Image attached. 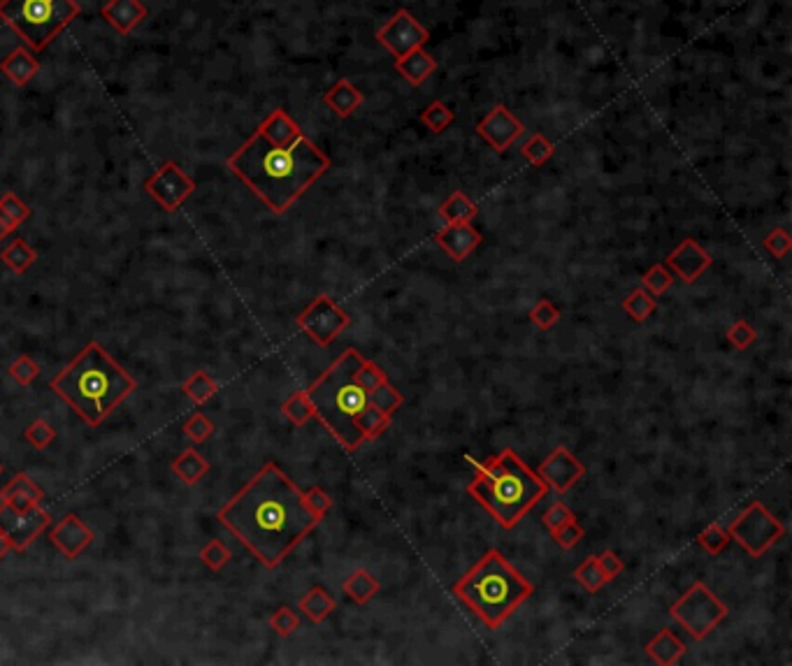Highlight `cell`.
<instances>
[{
  "label": "cell",
  "mask_w": 792,
  "mask_h": 666,
  "mask_svg": "<svg viewBox=\"0 0 792 666\" xmlns=\"http://www.w3.org/2000/svg\"><path fill=\"white\" fill-rule=\"evenodd\" d=\"M728 339H730V344H734V346L744 351V348H748L753 342H755L757 332L753 330L751 325L746 323V321H737V323H734L732 328L728 330Z\"/></svg>",
  "instance_id": "obj_52"
},
{
  "label": "cell",
  "mask_w": 792,
  "mask_h": 666,
  "mask_svg": "<svg viewBox=\"0 0 792 666\" xmlns=\"http://www.w3.org/2000/svg\"><path fill=\"white\" fill-rule=\"evenodd\" d=\"M420 121L432 130V133H444V130L449 128L453 124V112H451L449 107L444 105V102H432L428 105V110L420 114Z\"/></svg>",
  "instance_id": "obj_45"
},
{
  "label": "cell",
  "mask_w": 792,
  "mask_h": 666,
  "mask_svg": "<svg viewBox=\"0 0 792 666\" xmlns=\"http://www.w3.org/2000/svg\"><path fill=\"white\" fill-rule=\"evenodd\" d=\"M323 102L331 107L332 112L338 114V117L347 118V117H351L355 110H358V105L363 102V93L355 89L351 82H347V79H339V82L323 95Z\"/></svg>",
  "instance_id": "obj_26"
},
{
  "label": "cell",
  "mask_w": 792,
  "mask_h": 666,
  "mask_svg": "<svg viewBox=\"0 0 792 666\" xmlns=\"http://www.w3.org/2000/svg\"><path fill=\"white\" fill-rule=\"evenodd\" d=\"M377 40L388 49L396 59L407 56L414 49H423L430 42V33L426 26H420L414 14L407 10H397L393 19H388L377 33Z\"/></svg>",
  "instance_id": "obj_13"
},
{
  "label": "cell",
  "mask_w": 792,
  "mask_h": 666,
  "mask_svg": "<svg viewBox=\"0 0 792 666\" xmlns=\"http://www.w3.org/2000/svg\"><path fill=\"white\" fill-rule=\"evenodd\" d=\"M0 72L17 86H26L30 79L40 72V61L29 52V49L19 47L10 56L0 61Z\"/></svg>",
  "instance_id": "obj_20"
},
{
  "label": "cell",
  "mask_w": 792,
  "mask_h": 666,
  "mask_svg": "<svg viewBox=\"0 0 792 666\" xmlns=\"http://www.w3.org/2000/svg\"><path fill=\"white\" fill-rule=\"evenodd\" d=\"M530 321L537 325L539 330H551L553 325H558L560 321V309L556 305H551L549 300H539L533 309H530Z\"/></svg>",
  "instance_id": "obj_47"
},
{
  "label": "cell",
  "mask_w": 792,
  "mask_h": 666,
  "mask_svg": "<svg viewBox=\"0 0 792 666\" xmlns=\"http://www.w3.org/2000/svg\"><path fill=\"white\" fill-rule=\"evenodd\" d=\"M79 12L78 0H0V21L36 52L63 33Z\"/></svg>",
  "instance_id": "obj_7"
},
{
  "label": "cell",
  "mask_w": 792,
  "mask_h": 666,
  "mask_svg": "<svg viewBox=\"0 0 792 666\" xmlns=\"http://www.w3.org/2000/svg\"><path fill=\"white\" fill-rule=\"evenodd\" d=\"M641 281H644V288L649 290L653 297H660V295H665L669 288H672V283H674V274H672V272H669L665 265L656 263L653 267H649V272H646Z\"/></svg>",
  "instance_id": "obj_38"
},
{
  "label": "cell",
  "mask_w": 792,
  "mask_h": 666,
  "mask_svg": "<svg viewBox=\"0 0 792 666\" xmlns=\"http://www.w3.org/2000/svg\"><path fill=\"white\" fill-rule=\"evenodd\" d=\"M101 14L118 36H130L147 19V7L143 0H107Z\"/></svg>",
  "instance_id": "obj_19"
},
{
  "label": "cell",
  "mask_w": 792,
  "mask_h": 666,
  "mask_svg": "<svg viewBox=\"0 0 792 666\" xmlns=\"http://www.w3.org/2000/svg\"><path fill=\"white\" fill-rule=\"evenodd\" d=\"M523 124L509 112L504 105H495L491 112L486 114L477 124V133L491 144L495 151H507L520 135H523Z\"/></svg>",
  "instance_id": "obj_15"
},
{
  "label": "cell",
  "mask_w": 792,
  "mask_h": 666,
  "mask_svg": "<svg viewBox=\"0 0 792 666\" xmlns=\"http://www.w3.org/2000/svg\"><path fill=\"white\" fill-rule=\"evenodd\" d=\"M94 539V530L75 513L63 516L49 532V541L65 560H78L79 555L89 548Z\"/></svg>",
  "instance_id": "obj_14"
},
{
  "label": "cell",
  "mask_w": 792,
  "mask_h": 666,
  "mask_svg": "<svg viewBox=\"0 0 792 666\" xmlns=\"http://www.w3.org/2000/svg\"><path fill=\"white\" fill-rule=\"evenodd\" d=\"M363 355L347 348L305 393L314 407V416L328 427L347 451H358L365 443L361 418L374 407L370 393L355 381V370Z\"/></svg>",
  "instance_id": "obj_4"
},
{
  "label": "cell",
  "mask_w": 792,
  "mask_h": 666,
  "mask_svg": "<svg viewBox=\"0 0 792 666\" xmlns=\"http://www.w3.org/2000/svg\"><path fill=\"white\" fill-rule=\"evenodd\" d=\"M172 472H175V476L182 478L184 483L195 485L198 481H202V478L208 476L209 462L205 460L195 449H186L175 458V462H172Z\"/></svg>",
  "instance_id": "obj_27"
},
{
  "label": "cell",
  "mask_w": 792,
  "mask_h": 666,
  "mask_svg": "<svg viewBox=\"0 0 792 666\" xmlns=\"http://www.w3.org/2000/svg\"><path fill=\"white\" fill-rule=\"evenodd\" d=\"M0 260H3L14 274H26V272L33 267V263L37 260V254L36 248L30 247L26 240L17 237V240H12V242H7L5 247H3V251H0Z\"/></svg>",
  "instance_id": "obj_29"
},
{
  "label": "cell",
  "mask_w": 792,
  "mask_h": 666,
  "mask_svg": "<svg viewBox=\"0 0 792 666\" xmlns=\"http://www.w3.org/2000/svg\"><path fill=\"white\" fill-rule=\"evenodd\" d=\"M351 319L349 313L339 307L338 302L328 297V295H319L312 305L302 309V313L298 316V328H300L305 335L316 342L319 346H331L339 335H342L347 328H349Z\"/></svg>",
  "instance_id": "obj_10"
},
{
  "label": "cell",
  "mask_w": 792,
  "mask_h": 666,
  "mask_svg": "<svg viewBox=\"0 0 792 666\" xmlns=\"http://www.w3.org/2000/svg\"><path fill=\"white\" fill-rule=\"evenodd\" d=\"M574 520H576V513H574L569 507H565L562 501H556V504L546 508L544 516H542V523H544L549 532L567 525V523H574Z\"/></svg>",
  "instance_id": "obj_48"
},
{
  "label": "cell",
  "mask_w": 792,
  "mask_h": 666,
  "mask_svg": "<svg viewBox=\"0 0 792 666\" xmlns=\"http://www.w3.org/2000/svg\"><path fill=\"white\" fill-rule=\"evenodd\" d=\"M0 500L10 501V504L17 508H26L33 507V504H40V501L45 500V490H42L29 474L19 472L17 476L3 488Z\"/></svg>",
  "instance_id": "obj_22"
},
{
  "label": "cell",
  "mask_w": 792,
  "mask_h": 666,
  "mask_svg": "<svg viewBox=\"0 0 792 666\" xmlns=\"http://www.w3.org/2000/svg\"><path fill=\"white\" fill-rule=\"evenodd\" d=\"M10 550H12V546H10V541H7V539H5V534L0 532V562H3V557H5V555L10 553Z\"/></svg>",
  "instance_id": "obj_54"
},
{
  "label": "cell",
  "mask_w": 792,
  "mask_h": 666,
  "mask_svg": "<svg viewBox=\"0 0 792 666\" xmlns=\"http://www.w3.org/2000/svg\"><path fill=\"white\" fill-rule=\"evenodd\" d=\"M396 70L400 72L409 84L420 86V84L430 79L432 72L437 70V63H435V59H432L426 49H414V52H409L407 56L396 59Z\"/></svg>",
  "instance_id": "obj_23"
},
{
  "label": "cell",
  "mask_w": 792,
  "mask_h": 666,
  "mask_svg": "<svg viewBox=\"0 0 792 666\" xmlns=\"http://www.w3.org/2000/svg\"><path fill=\"white\" fill-rule=\"evenodd\" d=\"M711 263H714L711 256L706 254L695 240H690V237L683 240V242L667 256V265L672 267V272H674L676 277H681L686 283L698 281L704 272L709 270Z\"/></svg>",
  "instance_id": "obj_17"
},
{
  "label": "cell",
  "mask_w": 792,
  "mask_h": 666,
  "mask_svg": "<svg viewBox=\"0 0 792 666\" xmlns=\"http://www.w3.org/2000/svg\"><path fill=\"white\" fill-rule=\"evenodd\" d=\"M669 613L692 638L702 641L728 618V606L704 583H692L686 595L676 599Z\"/></svg>",
  "instance_id": "obj_8"
},
{
  "label": "cell",
  "mask_w": 792,
  "mask_h": 666,
  "mask_svg": "<svg viewBox=\"0 0 792 666\" xmlns=\"http://www.w3.org/2000/svg\"><path fill=\"white\" fill-rule=\"evenodd\" d=\"M656 297L649 293L646 288H634L633 293L627 295L625 300H623V309L634 323H644L646 319H650L653 313H656Z\"/></svg>",
  "instance_id": "obj_32"
},
{
  "label": "cell",
  "mask_w": 792,
  "mask_h": 666,
  "mask_svg": "<svg viewBox=\"0 0 792 666\" xmlns=\"http://www.w3.org/2000/svg\"><path fill=\"white\" fill-rule=\"evenodd\" d=\"M370 400H372V404L379 409V411H384L386 416H393L397 409L403 407L404 397L386 381V384H381L377 390L370 393Z\"/></svg>",
  "instance_id": "obj_41"
},
{
  "label": "cell",
  "mask_w": 792,
  "mask_h": 666,
  "mask_svg": "<svg viewBox=\"0 0 792 666\" xmlns=\"http://www.w3.org/2000/svg\"><path fill=\"white\" fill-rule=\"evenodd\" d=\"M595 560H598L600 569H602L604 578H607V583H609V581H614V578L621 576L623 569H625L621 562V557H618L616 553H611V550H604V553L595 555Z\"/></svg>",
  "instance_id": "obj_53"
},
{
  "label": "cell",
  "mask_w": 792,
  "mask_h": 666,
  "mask_svg": "<svg viewBox=\"0 0 792 666\" xmlns=\"http://www.w3.org/2000/svg\"><path fill=\"white\" fill-rule=\"evenodd\" d=\"M7 235H10V228H7V225L3 223V221H0V242H3V240H5Z\"/></svg>",
  "instance_id": "obj_55"
},
{
  "label": "cell",
  "mask_w": 792,
  "mask_h": 666,
  "mask_svg": "<svg viewBox=\"0 0 792 666\" xmlns=\"http://www.w3.org/2000/svg\"><path fill=\"white\" fill-rule=\"evenodd\" d=\"M7 374H10L12 381H17L19 386H24L26 388V386H30L37 377H40V365H37L30 355H19L12 365L7 367Z\"/></svg>",
  "instance_id": "obj_43"
},
{
  "label": "cell",
  "mask_w": 792,
  "mask_h": 666,
  "mask_svg": "<svg viewBox=\"0 0 792 666\" xmlns=\"http://www.w3.org/2000/svg\"><path fill=\"white\" fill-rule=\"evenodd\" d=\"M49 525H52V516L40 504L26 508L12 507L10 501L0 504V532L5 534L12 550L21 553L29 548Z\"/></svg>",
  "instance_id": "obj_11"
},
{
  "label": "cell",
  "mask_w": 792,
  "mask_h": 666,
  "mask_svg": "<svg viewBox=\"0 0 792 666\" xmlns=\"http://www.w3.org/2000/svg\"><path fill=\"white\" fill-rule=\"evenodd\" d=\"M764 248H767L769 254L774 256V258H786L792 248L790 235H788L783 228H774V231L764 237Z\"/></svg>",
  "instance_id": "obj_51"
},
{
  "label": "cell",
  "mask_w": 792,
  "mask_h": 666,
  "mask_svg": "<svg viewBox=\"0 0 792 666\" xmlns=\"http://www.w3.org/2000/svg\"><path fill=\"white\" fill-rule=\"evenodd\" d=\"M270 627L277 631L279 637H290L293 631L300 629V615L290 606H279L270 618Z\"/></svg>",
  "instance_id": "obj_46"
},
{
  "label": "cell",
  "mask_w": 792,
  "mask_h": 666,
  "mask_svg": "<svg viewBox=\"0 0 792 666\" xmlns=\"http://www.w3.org/2000/svg\"><path fill=\"white\" fill-rule=\"evenodd\" d=\"M435 242L455 260L462 263L481 244V232L472 223H449L437 232Z\"/></svg>",
  "instance_id": "obj_18"
},
{
  "label": "cell",
  "mask_w": 792,
  "mask_h": 666,
  "mask_svg": "<svg viewBox=\"0 0 792 666\" xmlns=\"http://www.w3.org/2000/svg\"><path fill=\"white\" fill-rule=\"evenodd\" d=\"M585 467L581 465L565 446H558L546 455V460L539 465V476L544 478V483L553 488L556 492H567L581 476H584Z\"/></svg>",
  "instance_id": "obj_16"
},
{
  "label": "cell",
  "mask_w": 792,
  "mask_h": 666,
  "mask_svg": "<svg viewBox=\"0 0 792 666\" xmlns=\"http://www.w3.org/2000/svg\"><path fill=\"white\" fill-rule=\"evenodd\" d=\"M546 492L549 485L544 478L535 474L511 449L484 462L468 485V495L479 501L507 530H511Z\"/></svg>",
  "instance_id": "obj_5"
},
{
  "label": "cell",
  "mask_w": 792,
  "mask_h": 666,
  "mask_svg": "<svg viewBox=\"0 0 792 666\" xmlns=\"http://www.w3.org/2000/svg\"><path fill=\"white\" fill-rule=\"evenodd\" d=\"M302 497H305L307 507L312 508V511L316 513L321 520H323L325 513L332 508V497L328 495L323 488H319V485H312V488L305 490V492H302Z\"/></svg>",
  "instance_id": "obj_50"
},
{
  "label": "cell",
  "mask_w": 792,
  "mask_h": 666,
  "mask_svg": "<svg viewBox=\"0 0 792 666\" xmlns=\"http://www.w3.org/2000/svg\"><path fill=\"white\" fill-rule=\"evenodd\" d=\"M282 413H284L286 418H289L293 425L307 423V420L314 416V407L312 402H309L307 393H305V390L293 393V395L282 404Z\"/></svg>",
  "instance_id": "obj_34"
},
{
  "label": "cell",
  "mask_w": 792,
  "mask_h": 666,
  "mask_svg": "<svg viewBox=\"0 0 792 666\" xmlns=\"http://www.w3.org/2000/svg\"><path fill=\"white\" fill-rule=\"evenodd\" d=\"M551 537L556 539V543L560 546V548L572 550V548H576V546L581 543V539H584V530H581L579 523L574 520V523H567V525H562V527H558V530L551 532Z\"/></svg>",
  "instance_id": "obj_49"
},
{
  "label": "cell",
  "mask_w": 792,
  "mask_h": 666,
  "mask_svg": "<svg viewBox=\"0 0 792 666\" xmlns=\"http://www.w3.org/2000/svg\"><path fill=\"white\" fill-rule=\"evenodd\" d=\"M732 537H730L728 530H723L721 525H709L706 530H702L698 534V543L709 555H718L728 548Z\"/></svg>",
  "instance_id": "obj_42"
},
{
  "label": "cell",
  "mask_w": 792,
  "mask_h": 666,
  "mask_svg": "<svg viewBox=\"0 0 792 666\" xmlns=\"http://www.w3.org/2000/svg\"><path fill=\"white\" fill-rule=\"evenodd\" d=\"M228 167L274 214H284L323 177L331 158L305 133L290 144H273L256 130L228 158Z\"/></svg>",
  "instance_id": "obj_2"
},
{
  "label": "cell",
  "mask_w": 792,
  "mask_h": 666,
  "mask_svg": "<svg viewBox=\"0 0 792 666\" xmlns=\"http://www.w3.org/2000/svg\"><path fill=\"white\" fill-rule=\"evenodd\" d=\"M216 520L267 569L282 564L321 523L274 462L260 467L219 508Z\"/></svg>",
  "instance_id": "obj_1"
},
{
  "label": "cell",
  "mask_w": 792,
  "mask_h": 666,
  "mask_svg": "<svg viewBox=\"0 0 792 666\" xmlns=\"http://www.w3.org/2000/svg\"><path fill=\"white\" fill-rule=\"evenodd\" d=\"M298 608H300V613L305 615L309 622L319 625V622H323V620L331 618V613H335L338 602H335V599H332V597L328 595L323 588H321V585H314V588H309L307 592L302 595Z\"/></svg>",
  "instance_id": "obj_25"
},
{
  "label": "cell",
  "mask_w": 792,
  "mask_h": 666,
  "mask_svg": "<svg viewBox=\"0 0 792 666\" xmlns=\"http://www.w3.org/2000/svg\"><path fill=\"white\" fill-rule=\"evenodd\" d=\"M182 393L189 397L191 402H195V404H205V402H209L216 393H219V384H216L208 372L198 370V372H193L186 381H184Z\"/></svg>",
  "instance_id": "obj_31"
},
{
  "label": "cell",
  "mask_w": 792,
  "mask_h": 666,
  "mask_svg": "<svg viewBox=\"0 0 792 666\" xmlns=\"http://www.w3.org/2000/svg\"><path fill=\"white\" fill-rule=\"evenodd\" d=\"M214 432H216V425H214V420L208 418L202 411H195L193 416H189V420L184 423V435L189 436L193 443H205Z\"/></svg>",
  "instance_id": "obj_40"
},
{
  "label": "cell",
  "mask_w": 792,
  "mask_h": 666,
  "mask_svg": "<svg viewBox=\"0 0 792 666\" xmlns=\"http://www.w3.org/2000/svg\"><path fill=\"white\" fill-rule=\"evenodd\" d=\"M49 386L91 427L105 423L137 388L135 378L98 342L86 344Z\"/></svg>",
  "instance_id": "obj_3"
},
{
  "label": "cell",
  "mask_w": 792,
  "mask_h": 666,
  "mask_svg": "<svg viewBox=\"0 0 792 666\" xmlns=\"http://www.w3.org/2000/svg\"><path fill=\"white\" fill-rule=\"evenodd\" d=\"M195 189H198L195 179H191L175 160L163 163V166L144 182V191H147V195H151L166 212H177L179 207L195 193Z\"/></svg>",
  "instance_id": "obj_12"
},
{
  "label": "cell",
  "mask_w": 792,
  "mask_h": 666,
  "mask_svg": "<svg viewBox=\"0 0 792 666\" xmlns=\"http://www.w3.org/2000/svg\"><path fill=\"white\" fill-rule=\"evenodd\" d=\"M53 439H56V430H53L47 420H42V418L33 420V423H30L24 432V442L29 443V446H33L36 451L49 449V446L53 443Z\"/></svg>",
  "instance_id": "obj_39"
},
{
  "label": "cell",
  "mask_w": 792,
  "mask_h": 666,
  "mask_svg": "<svg viewBox=\"0 0 792 666\" xmlns=\"http://www.w3.org/2000/svg\"><path fill=\"white\" fill-rule=\"evenodd\" d=\"M520 151H523V156H526V160L530 166H544L546 160L553 156L556 149H553V144H551L542 133H535L533 137H527V140L523 142Z\"/></svg>",
  "instance_id": "obj_35"
},
{
  "label": "cell",
  "mask_w": 792,
  "mask_h": 666,
  "mask_svg": "<svg viewBox=\"0 0 792 666\" xmlns=\"http://www.w3.org/2000/svg\"><path fill=\"white\" fill-rule=\"evenodd\" d=\"M342 589L344 595L354 599L355 604H367L379 595V581L372 573L365 572V569H358V572H354L344 581Z\"/></svg>",
  "instance_id": "obj_30"
},
{
  "label": "cell",
  "mask_w": 792,
  "mask_h": 666,
  "mask_svg": "<svg viewBox=\"0 0 792 666\" xmlns=\"http://www.w3.org/2000/svg\"><path fill=\"white\" fill-rule=\"evenodd\" d=\"M683 653H686V643L681 641V638L676 637L674 631L669 629V627H665V629L657 631L656 637L646 643V654H649L650 660L656 662V664H663V666L676 664V662L683 657Z\"/></svg>",
  "instance_id": "obj_21"
},
{
  "label": "cell",
  "mask_w": 792,
  "mask_h": 666,
  "mask_svg": "<svg viewBox=\"0 0 792 666\" xmlns=\"http://www.w3.org/2000/svg\"><path fill=\"white\" fill-rule=\"evenodd\" d=\"M453 595L479 615L488 629H497L533 595V585L500 550H488L453 585Z\"/></svg>",
  "instance_id": "obj_6"
},
{
  "label": "cell",
  "mask_w": 792,
  "mask_h": 666,
  "mask_svg": "<svg viewBox=\"0 0 792 666\" xmlns=\"http://www.w3.org/2000/svg\"><path fill=\"white\" fill-rule=\"evenodd\" d=\"M231 557H233L231 548H228L224 541H219V539H212V541H208L200 550V562L208 566L209 572H214V573H219L221 569H224L228 562H231Z\"/></svg>",
  "instance_id": "obj_36"
},
{
  "label": "cell",
  "mask_w": 792,
  "mask_h": 666,
  "mask_svg": "<svg viewBox=\"0 0 792 666\" xmlns=\"http://www.w3.org/2000/svg\"><path fill=\"white\" fill-rule=\"evenodd\" d=\"M30 216V207L14 193H5L0 198V221L14 232L21 223H26Z\"/></svg>",
  "instance_id": "obj_33"
},
{
  "label": "cell",
  "mask_w": 792,
  "mask_h": 666,
  "mask_svg": "<svg viewBox=\"0 0 792 666\" xmlns=\"http://www.w3.org/2000/svg\"><path fill=\"white\" fill-rule=\"evenodd\" d=\"M574 578L579 581L581 588H585L588 592H600L607 583V578H604L602 569H600L598 560L595 557H588L584 564L576 566V572H574Z\"/></svg>",
  "instance_id": "obj_37"
},
{
  "label": "cell",
  "mask_w": 792,
  "mask_h": 666,
  "mask_svg": "<svg viewBox=\"0 0 792 666\" xmlns=\"http://www.w3.org/2000/svg\"><path fill=\"white\" fill-rule=\"evenodd\" d=\"M258 133L273 144H290L293 140L302 135V128L289 117L284 110H274L270 117L258 126Z\"/></svg>",
  "instance_id": "obj_24"
},
{
  "label": "cell",
  "mask_w": 792,
  "mask_h": 666,
  "mask_svg": "<svg viewBox=\"0 0 792 666\" xmlns=\"http://www.w3.org/2000/svg\"><path fill=\"white\" fill-rule=\"evenodd\" d=\"M0 472H3V465H0Z\"/></svg>",
  "instance_id": "obj_56"
},
{
  "label": "cell",
  "mask_w": 792,
  "mask_h": 666,
  "mask_svg": "<svg viewBox=\"0 0 792 666\" xmlns=\"http://www.w3.org/2000/svg\"><path fill=\"white\" fill-rule=\"evenodd\" d=\"M730 537L744 546V550L753 557H760L769 546H774L783 539L786 527L776 516L764 508L763 501H751L748 508L730 525Z\"/></svg>",
  "instance_id": "obj_9"
},
{
  "label": "cell",
  "mask_w": 792,
  "mask_h": 666,
  "mask_svg": "<svg viewBox=\"0 0 792 666\" xmlns=\"http://www.w3.org/2000/svg\"><path fill=\"white\" fill-rule=\"evenodd\" d=\"M477 205L468 198V193H462V191H455L451 193L444 205L439 207V218H442L444 223H469L474 216H477Z\"/></svg>",
  "instance_id": "obj_28"
},
{
  "label": "cell",
  "mask_w": 792,
  "mask_h": 666,
  "mask_svg": "<svg viewBox=\"0 0 792 666\" xmlns=\"http://www.w3.org/2000/svg\"><path fill=\"white\" fill-rule=\"evenodd\" d=\"M355 381H358L367 393H372V390H377L379 386L386 384L388 377H386V372L377 365V362L363 358L361 362H358V370H355Z\"/></svg>",
  "instance_id": "obj_44"
}]
</instances>
